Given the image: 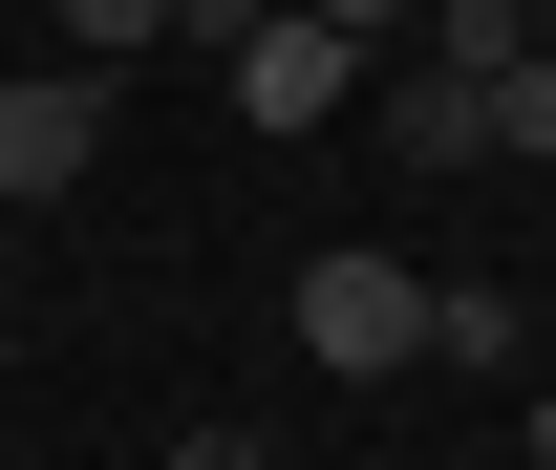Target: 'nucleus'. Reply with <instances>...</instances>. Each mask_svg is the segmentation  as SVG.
<instances>
[{
	"instance_id": "nucleus-1",
	"label": "nucleus",
	"mask_w": 556,
	"mask_h": 470,
	"mask_svg": "<svg viewBox=\"0 0 556 470\" xmlns=\"http://www.w3.org/2000/svg\"><path fill=\"white\" fill-rule=\"evenodd\" d=\"M300 342L343 385H386V364H428V278L407 257H300Z\"/></svg>"
},
{
	"instance_id": "nucleus-9",
	"label": "nucleus",
	"mask_w": 556,
	"mask_h": 470,
	"mask_svg": "<svg viewBox=\"0 0 556 470\" xmlns=\"http://www.w3.org/2000/svg\"><path fill=\"white\" fill-rule=\"evenodd\" d=\"M172 43H214V65H236V43H257V0H172Z\"/></svg>"
},
{
	"instance_id": "nucleus-6",
	"label": "nucleus",
	"mask_w": 556,
	"mask_h": 470,
	"mask_svg": "<svg viewBox=\"0 0 556 470\" xmlns=\"http://www.w3.org/2000/svg\"><path fill=\"white\" fill-rule=\"evenodd\" d=\"M65 43H86V65H129V43H172V0H65Z\"/></svg>"
},
{
	"instance_id": "nucleus-10",
	"label": "nucleus",
	"mask_w": 556,
	"mask_h": 470,
	"mask_svg": "<svg viewBox=\"0 0 556 470\" xmlns=\"http://www.w3.org/2000/svg\"><path fill=\"white\" fill-rule=\"evenodd\" d=\"M321 22H343V43H364V65H386V43H407V22H428V0H321Z\"/></svg>"
},
{
	"instance_id": "nucleus-4",
	"label": "nucleus",
	"mask_w": 556,
	"mask_h": 470,
	"mask_svg": "<svg viewBox=\"0 0 556 470\" xmlns=\"http://www.w3.org/2000/svg\"><path fill=\"white\" fill-rule=\"evenodd\" d=\"M386 150H407V172H471V150H492V86L407 43V65H386Z\"/></svg>"
},
{
	"instance_id": "nucleus-3",
	"label": "nucleus",
	"mask_w": 556,
	"mask_h": 470,
	"mask_svg": "<svg viewBox=\"0 0 556 470\" xmlns=\"http://www.w3.org/2000/svg\"><path fill=\"white\" fill-rule=\"evenodd\" d=\"M86 150H108V86H86V65H22V86H0V193H22V214L86 193Z\"/></svg>"
},
{
	"instance_id": "nucleus-2",
	"label": "nucleus",
	"mask_w": 556,
	"mask_h": 470,
	"mask_svg": "<svg viewBox=\"0 0 556 470\" xmlns=\"http://www.w3.org/2000/svg\"><path fill=\"white\" fill-rule=\"evenodd\" d=\"M236 107H257V129H321V107H364V43L321 22V0H257V43H236Z\"/></svg>"
},
{
	"instance_id": "nucleus-5",
	"label": "nucleus",
	"mask_w": 556,
	"mask_h": 470,
	"mask_svg": "<svg viewBox=\"0 0 556 470\" xmlns=\"http://www.w3.org/2000/svg\"><path fill=\"white\" fill-rule=\"evenodd\" d=\"M428 65H471V86H514V65H535V0H428Z\"/></svg>"
},
{
	"instance_id": "nucleus-7",
	"label": "nucleus",
	"mask_w": 556,
	"mask_h": 470,
	"mask_svg": "<svg viewBox=\"0 0 556 470\" xmlns=\"http://www.w3.org/2000/svg\"><path fill=\"white\" fill-rule=\"evenodd\" d=\"M492 150H556V43H535L514 86H492Z\"/></svg>"
},
{
	"instance_id": "nucleus-12",
	"label": "nucleus",
	"mask_w": 556,
	"mask_h": 470,
	"mask_svg": "<svg viewBox=\"0 0 556 470\" xmlns=\"http://www.w3.org/2000/svg\"><path fill=\"white\" fill-rule=\"evenodd\" d=\"M514 470H535V449H514Z\"/></svg>"
},
{
	"instance_id": "nucleus-8",
	"label": "nucleus",
	"mask_w": 556,
	"mask_h": 470,
	"mask_svg": "<svg viewBox=\"0 0 556 470\" xmlns=\"http://www.w3.org/2000/svg\"><path fill=\"white\" fill-rule=\"evenodd\" d=\"M150 470H278V449H257V428H172Z\"/></svg>"
},
{
	"instance_id": "nucleus-11",
	"label": "nucleus",
	"mask_w": 556,
	"mask_h": 470,
	"mask_svg": "<svg viewBox=\"0 0 556 470\" xmlns=\"http://www.w3.org/2000/svg\"><path fill=\"white\" fill-rule=\"evenodd\" d=\"M535 470H556V385H535Z\"/></svg>"
}]
</instances>
